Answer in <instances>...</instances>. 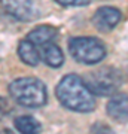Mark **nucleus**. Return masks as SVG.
I'll use <instances>...</instances> for the list:
<instances>
[{
  "instance_id": "nucleus-1",
  "label": "nucleus",
  "mask_w": 128,
  "mask_h": 134,
  "mask_svg": "<svg viewBox=\"0 0 128 134\" xmlns=\"http://www.w3.org/2000/svg\"><path fill=\"white\" fill-rule=\"evenodd\" d=\"M57 98L66 109L77 113H90L95 109V97L77 75H67L58 82Z\"/></svg>"
},
{
  "instance_id": "nucleus-2",
  "label": "nucleus",
  "mask_w": 128,
  "mask_h": 134,
  "mask_svg": "<svg viewBox=\"0 0 128 134\" xmlns=\"http://www.w3.org/2000/svg\"><path fill=\"white\" fill-rule=\"evenodd\" d=\"M9 94L15 100V103L30 107V109H37L42 107L48 100L46 86L37 77L25 76L18 77L10 82Z\"/></svg>"
},
{
  "instance_id": "nucleus-3",
  "label": "nucleus",
  "mask_w": 128,
  "mask_h": 134,
  "mask_svg": "<svg viewBox=\"0 0 128 134\" xmlns=\"http://www.w3.org/2000/svg\"><path fill=\"white\" fill-rule=\"evenodd\" d=\"M69 52L77 63L92 66L98 64L106 57L104 45L95 37H71L69 40Z\"/></svg>"
},
{
  "instance_id": "nucleus-4",
  "label": "nucleus",
  "mask_w": 128,
  "mask_h": 134,
  "mask_svg": "<svg viewBox=\"0 0 128 134\" xmlns=\"http://www.w3.org/2000/svg\"><path fill=\"white\" fill-rule=\"evenodd\" d=\"M84 82L94 96H113L122 82V75L116 69L101 67L91 72Z\"/></svg>"
},
{
  "instance_id": "nucleus-5",
  "label": "nucleus",
  "mask_w": 128,
  "mask_h": 134,
  "mask_svg": "<svg viewBox=\"0 0 128 134\" xmlns=\"http://www.w3.org/2000/svg\"><path fill=\"white\" fill-rule=\"evenodd\" d=\"M121 19H122V12L119 9L113 6H103L95 10L94 16H92V24L98 31L107 33L119 24Z\"/></svg>"
},
{
  "instance_id": "nucleus-6",
  "label": "nucleus",
  "mask_w": 128,
  "mask_h": 134,
  "mask_svg": "<svg viewBox=\"0 0 128 134\" xmlns=\"http://www.w3.org/2000/svg\"><path fill=\"white\" fill-rule=\"evenodd\" d=\"M3 9L19 21H31L37 14L33 0H0Z\"/></svg>"
},
{
  "instance_id": "nucleus-7",
  "label": "nucleus",
  "mask_w": 128,
  "mask_h": 134,
  "mask_svg": "<svg viewBox=\"0 0 128 134\" xmlns=\"http://www.w3.org/2000/svg\"><path fill=\"white\" fill-rule=\"evenodd\" d=\"M107 113L110 118H113L118 122L125 124L128 116V101H127V94L112 97L107 103Z\"/></svg>"
},
{
  "instance_id": "nucleus-8",
  "label": "nucleus",
  "mask_w": 128,
  "mask_h": 134,
  "mask_svg": "<svg viewBox=\"0 0 128 134\" xmlns=\"http://www.w3.org/2000/svg\"><path fill=\"white\" fill-rule=\"evenodd\" d=\"M18 55L21 58V61L31 67L39 66V63L42 61V58H40V48L36 46L34 43H31L30 40H27V39H24V40L19 42Z\"/></svg>"
},
{
  "instance_id": "nucleus-9",
  "label": "nucleus",
  "mask_w": 128,
  "mask_h": 134,
  "mask_svg": "<svg viewBox=\"0 0 128 134\" xmlns=\"http://www.w3.org/2000/svg\"><path fill=\"white\" fill-rule=\"evenodd\" d=\"M40 58L46 63V66L52 67V69H58L64 64V54L61 48L54 42H49L40 46Z\"/></svg>"
},
{
  "instance_id": "nucleus-10",
  "label": "nucleus",
  "mask_w": 128,
  "mask_h": 134,
  "mask_svg": "<svg viewBox=\"0 0 128 134\" xmlns=\"http://www.w3.org/2000/svg\"><path fill=\"white\" fill-rule=\"evenodd\" d=\"M58 30L52 25H39L36 29H33L27 34V40L34 43L36 46H43L49 42H54V39L57 37Z\"/></svg>"
},
{
  "instance_id": "nucleus-11",
  "label": "nucleus",
  "mask_w": 128,
  "mask_h": 134,
  "mask_svg": "<svg viewBox=\"0 0 128 134\" xmlns=\"http://www.w3.org/2000/svg\"><path fill=\"white\" fill-rule=\"evenodd\" d=\"M15 128L19 134H39L42 131V125L33 116L23 115L15 118Z\"/></svg>"
},
{
  "instance_id": "nucleus-12",
  "label": "nucleus",
  "mask_w": 128,
  "mask_h": 134,
  "mask_svg": "<svg viewBox=\"0 0 128 134\" xmlns=\"http://www.w3.org/2000/svg\"><path fill=\"white\" fill-rule=\"evenodd\" d=\"M57 3H60V5L63 6H85L90 3V0H55Z\"/></svg>"
},
{
  "instance_id": "nucleus-13",
  "label": "nucleus",
  "mask_w": 128,
  "mask_h": 134,
  "mask_svg": "<svg viewBox=\"0 0 128 134\" xmlns=\"http://www.w3.org/2000/svg\"><path fill=\"white\" fill-rule=\"evenodd\" d=\"M8 112H9V104H8V101H6V98L0 97V119H3V118L8 115Z\"/></svg>"
},
{
  "instance_id": "nucleus-14",
  "label": "nucleus",
  "mask_w": 128,
  "mask_h": 134,
  "mask_svg": "<svg viewBox=\"0 0 128 134\" xmlns=\"http://www.w3.org/2000/svg\"><path fill=\"white\" fill-rule=\"evenodd\" d=\"M95 130H97V133L95 134H113L112 133V130L107 128V127H104V125H97Z\"/></svg>"
}]
</instances>
